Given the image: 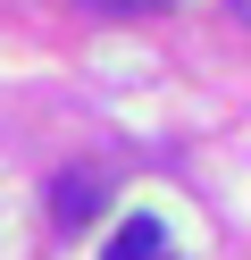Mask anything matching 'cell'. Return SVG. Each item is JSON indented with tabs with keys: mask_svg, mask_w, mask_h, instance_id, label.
<instances>
[{
	"mask_svg": "<svg viewBox=\"0 0 251 260\" xmlns=\"http://www.w3.org/2000/svg\"><path fill=\"white\" fill-rule=\"evenodd\" d=\"M100 202H109L100 168H67L59 185H50V226H59V235H84V226L100 218Z\"/></svg>",
	"mask_w": 251,
	"mask_h": 260,
	"instance_id": "6da1fadb",
	"label": "cell"
},
{
	"mask_svg": "<svg viewBox=\"0 0 251 260\" xmlns=\"http://www.w3.org/2000/svg\"><path fill=\"white\" fill-rule=\"evenodd\" d=\"M159 252H167V226H159V218H126L100 260H159Z\"/></svg>",
	"mask_w": 251,
	"mask_h": 260,
	"instance_id": "7a4b0ae2",
	"label": "cell"
},
{
	"mask_svg": "<svg viewBox=\"0 0 251 260\" xmlns=\"http://www.w3.org/2000/svg\"><path fill=\"white\" fill-rule=\"evenodd\" d=\"M84 9H109V17H151V9H176V0H84Z\"/></svg>",
	"mask_w": 251,
	"mask_h": 260,
	"instance_id": "3957f363",
	"label": "cell"
},
{
	"mask_svg": "<svg viewBox=\"0 0 251 260\" xmlns=\"http://www.w3.org/2000/svg\"><path fill=\"white\" fill-rule=\"evenodd\" d=\"M226 9H234V17H243V25H251V0H226Z\"/></svg>",
	"mask_w": 251,
	"mask_h": 260,
	"instance_id": "277c9868",
	"label": "cell"
}]
</instances>
